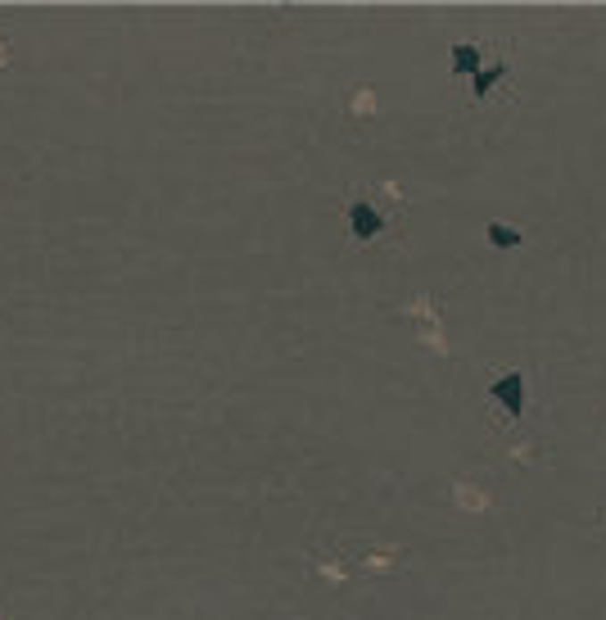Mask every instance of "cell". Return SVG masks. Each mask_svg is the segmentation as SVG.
Here are the masks:
<instances>
[{"mask_svg": "<svg viewBox=\"0 0 606 620\" xmlns=\"http://www.w3.org/2000/svg\"><path fill=\"white\" fill-rule=\"evenodd\" d=\"M349 231H353V240H376L385 231V214L376 209L367 195H353L349 199Z\"/></svg>", "mask_w": 606, "mask_h": 620, "instance_id": "1", "label": "cell"}, {"mask_svg": "<svg viewBox=\"0 0 606 620\" xmlns=\"http://www.w3.org/2000/svg\"><path fill=\"white\" fill-rule=\"evenodd\" d=\"M489 398H498L507 407V417H520L525 412V372H507L489 385Z\"/></svg>", "mask_w": 606, "mask_h": 620, "instance_id": "2", "label": "cell"}, {"mask_svg": "<svg viewBox=\"0 0 606 620\" xmlns=\"http://www.w3.org/2000/svg\"><path fill=\"white\" fill-rule=\"evenodd\" d=\"M452 73H457V78H476V73H480V46H476V41L452 46Z\"/></svg>", "mask_w": 606, "mask_h": 620, "instance_id": "3", "label": "cell"}, {"mask_svg": "<svg viewBox=\"0 0 606 620\" xmlns=\"http://www.w3.org/2000/svg\"><path fill=\"white\" fill-rule=\"evenodd\" d=\"M485 236H489V245H494V249H516V245H525V236H520L516 227H507V222H489V227H485Z\"/></svg>", "mask_w": 606, "mask_h": 620, "instance_id": "4", "label": "cell"}, {"mask_svg": "<svg viewBox=\"0 0 606 620\" xmlns=\"http://www.w3.org/2000/svg\"><path fill=\"white\" fill-rule=\"evenodd\" d=\"M507 78V63H494V68H480V73H476V82H470V91H476V100H485L498 82Z\"/></svg>", "mask_w": 606, "mask_h": 620, "instance_id": "5", "label": "cell"}]
</instances>
